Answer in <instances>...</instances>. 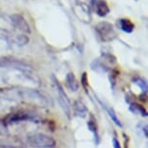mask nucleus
Here are the masks:
<instances>
[{"label": "nucleus", "instance_id": "10", "mask_svg": "<svg viewBox=\"0 0 148 148\" xmlns=\"http://www.w3.org/2000/svg\"><path fill=\"white\" fill-rule=\"evenodd\" d=\"M105 107V108L107 110V112L108 114V116L110 117V119H111V121H112L114 124L116 125V126H118V127H122V124H121V122H120V120L119 118L117 117L116 115V113H115V111H114V110L112 108H108V107H106L105 105H103V108Z\"/></svg>", "mask_w": 148, "mask_h": 148}, {"label": "nucleus", "instance_id": "4", "mask_svg": "<svg viewBox=\"0 0 148 148\" xmlns=\"http://www.w3.org/2000/svg\"><path fill=\"white\" fill-rule=\"evenodd\" d=\"M92 4L98 16H105L110 13V8L105 0H92Z\"/></svg>", "mask_w": 148, "mask_h": 148}, {"label": "nucleus", "instance_id": "7", "mask_svg": "<svg viewBox=\"0 0 148 148\" xmlns=\"http://www.w3.org/2000/svg\"><path fill=\"white\" fill-rule=\"evenodd\" d=\"M74 110H75V113H76L77 116H80V117H84L86 114H87V108H86L85 106L79 101L75 102Z\"/></svg>", "mask_w": 148, "mask_h": 148}, {"label": "nucleus", "instance_id": "2", "mask_svg": "<svg viewBox=\"0 0 148 148\" xmlns=\"http://www.w3.org/2000/svg\"><path fill=\"white\" fill-rule=\"evenodd\" d=\"M53 82H54V85L56 87V91L58 94V101H59V104L62 108L63 111L65 112V114L68 116V118H71V103H70V100L68 99V96L64 91L63 87L61 86L57 79H54L53 77Z\"/></svg>", "mask_w": 148, "mask_h": 148}, {"label": "nucleus", "instance_id": "14", "mask_svg": "<svg viewBox=\"0 0 148 148\" xmlns=\"http://www.w3.org/2000/svg\"><path fill=\"white\" fill-rule=\"evenodd\" d=\"M82 85H83V87H84V88L86 89V83H87V79H86V74H85V73H84V74H83V76H82Z\"/></svg>", "mask_w": 148, "mask_h": 148}, {"label": "nucleus", "instance_id": "11", "mask_svg": "<svg viewBox=\"0 0 148 148\" xmlns=\"http://www.w3.org/2000/svg\"><path fill=\"white\" fill-rule=\"evenodd\" d=\"M133 82L138 86L141 89V91H143L144 93H147V83L144 79H140V77H136L133 79Z\"/></svg>", "mask_w": 148, "mask_h": 148}, {"label": "nucleus", "instance_id": "6", "mask_svg": "<svg viewBox=\"0 0 148 148\" xmlns=\"http://www.w3.org/2000/svg\"><path fill=\"white\" fill-rule=\"evenodd\" d=\"M66 84L70 90L73 92H76L79 89V82L73 73H69L66 77Z\"/></svg>", "mask_w": 148, "mask_h": 148}, {"label": "nucleus", "instance_id": "8", "mask_svg": "<svg viewBox=\"0 0 148 148\" xmlns=\"http://www.w3.org/2000/svg\"><path fill=\"white\" fill-rule=\"evenodd\" d=\"M119 22H120V27H121V29L124 32H127V33L133 32L134 28H135V24H134L130 19L122 18V19H120Z\"/></svg>", "mask_w": 148, "mask_h": 148}, {"label": "nucleus", "instance_id": "3", "mask_svg": "<svg viewBox=\"0 0 148 148\" xmlns=\"http://www.w3.org/2000/svg\"><path fill=\"white\" fill-rule=\"evenodd\" d=\"M96 28V31L98 33V35L101 37L103 41L108 42V41H111L115 36V33H114L113 30V26L111 25L108 22H101L98 25L95 27Z\"/></svg>", "mask_w": 148, "mask_h": 148}, {"label": "nucleus", "instance_id": "13", "mask_svg": "<svg viewBox=\"0 0 148 148\" xmlns=\"http://www.w3.org/2000/svg\"><path fill=\"white\" fill-rule=\"evenodd\" d=\"M112 145H113V148H121L119 141L117 140L115 138H113V139H112Z\"/></svg>", "mask_w": 148, "mask_h": 148}, {"label": "nucleus", "instance_id": "5", "mask_svg": "<svg viewBox=\"0 0 148 148\" xmlns=\"http://www.w3.org/2000/svg\"><path fill=\"white\" fill-rule=\"evenodd\" d=\"M12 19H13V22L14 24L18 27L19 29L22 30L24 32H30V29H29V25L27 24L26 21L22 18L21 16H18V15H14L12 16Z\"/></svg>", "mask_w": 148, "mask_h": 148}, {"label": "nucleus", "instance_id": "1", "mask_svg": "<svg viewBox=\"0 0 148 148\" xmlns=\"http://www.w3.org/2000/svg\"><path fill=\"white\" fill-rule=\"evenodd\" d=\"M27 144L35 148H52L55 146V140L44 134H35L29 136L26 139Z\"/></svg>", "mask_w": 148, "mask_h": 148}, {"label": "nucleus", "instance_id": "12", "mask_svg": "<svg viewBox=\"0 0 148 148\" xmlns=\"http://www.w3.org/2000/svg\"><path fill=\"white\" fill-rule=\"evenodd\" d=\"M87 126H88V129L94 134L95 140H96V143H98V142H99V139H98V131H97L96 123H95L94 121H92V120H90V121H88V123H87Z\"/></svg>", "mask_w": 148, "mask_h": 148}, {"label": "nucleus", "instance_id": "9", "mask_svg": "<svg viewBox=\"0 0 148 148\" xmlns=\"http://www.w3.org/2000/svg\"><path fill=\"white\" fill-rule=\"evenodd\" d=\"M33 117L30 116V113H25V112H18L14 115L10 116L9 122L10 123H14V122H18V121H21V120H28V119H32Z\"/></svg>", "mask_w": 148, "mask_h": 148}]
</instances>
